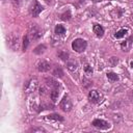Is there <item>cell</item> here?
<instances>
[{
    "label": "cell",
    "mask_w": 133,
    "mask_h": 133,
    "mask_svg": "<svg viewBox=\"0 0 133 133\" xmlns=\"http://www.w3.org/2000/svg\"><path fill=\"white\" fill-rule=\"evenodd\" d=\"M66 68H68V70H69L70 72L74 73V72H76V71L78 70V63H77V61L74 60V59L68 60V62H66Z\"/></svg>",
    "instance_id": "obj_11"
},
{
    "label": "cell",
    "mask_w": 133,
    "mask_h": 133,
    "mask_svg": "<svg viewBox=\"0 0 133 133\" xmlns=\"http://www.w3.org/2000/svg\"><path fill=\"white\" fill-rule=\"evenodd\" d=\"M127 33H128V29L122 28V29H119V30L114 34V37H115V38H122V37H124L125 35H127Z\"/></svg>",
    "instance_id": "obj_19"
},
{
    "label": "cell",
    "mask_w": 133,
    "mask_h": 133,
    "mask_svg": "<svg viewBox=\"0 0 133 133\" xmlns=\"http://www.w3.org/2000/svg\"><path fill=\"white\" fill-rule=\"evenodd\" d=\"M38 90H39V94L41 95H44L45 94V87H39Z\"/></svg>",
    "instance_id": "obj_29"
},
{
    "label": "cell",
    "mask_w": 133,
    "mask_h": 133,
    "mask_svg": "<svg viewBox=\"0 0 133 133\" xmlns=\"http://www.w3.org/2000/svg\"><path fill=\"white\" fill-rule=\"evenodd\" d=\"M57 56H58L61 60H63V61L69 60V53H68L66 51H62V50L57 51Z\"/></svg>",
    "instance_id": "obj_18"
},
{
    "label": "cell",
    "mask_w": 133,
    "mask_h": 133,
    "mask_svg": "<svg viewBox=\"0 0 133 133\" xmlns=\"http://www.w3.org/2000/svg\"><path fill=\"white\" fill-rule=\"evenodd\" d=\"M86 47H87V42L85 39H83V38H76L72 43L73 50L76 51V52H78V53L84 52L85 49H86Z\"/></svg>",
    "instance_id": "obj_2"
},
{
    "label": "cell",
    "mask_w": 133,
    "mask_h": 133,
    "mask_svg": "<svg viewBox=\"0 0 133 133\" xmlns=\"http://www.w3.org/2000/svg\"><path fill=\"white\" fill-rule=\"evenodd\" d=\"M46 49H47L46 45L41 44V45H38V46H36V47L34 48L33 53H34V54H36V55H41V54H43V53L46 51Z\"/></svg>",
    "instance_id": "obj_14"
},
{
    "label": "cell",
    "mask_w": 133,
    "mask_h": 133,
    "mask_svg": "<svg viewBox=\"0 0 133 133\" xmlns=\"http://www.w3.org/2000/svg\"><path fill=\"white\" fill-rule=\"evenodd\" d=\"M53 75H54L55 77H59V78L63 77V71L61 70V68H60L59 65H57V66L54 69V71H53Z\"/></svg>",
    "instance_id": "obj_21"
},
{
    "label": "cell",
    "mask_w": 133,
    "mask_h": 133,
    "mask_svg": "<svg viewBox=\"0 0 133 133\" xmlns=\"http://www.w3.org/2000/svg\"><path fill=\"white\" fill-rule=\"evenodd\" d=\"M45 119L48 122H63V117L57 113H52L45 116Z\"/></svg>",
    "instance_id": "obj_9"
},
{
    "label": "cell",
    "mask_w": 133,
    "mask_h": 133,
    "mask_svg": "<svg viewBox=\"0 0 133 133\" xmlns=\"http://www.w3.org/2000/svg\"><path fill=\"white\" fill-rule=\"evenodd\" d=\"M54 31H55V34L56 35H63L65 33V28H64L63 25L58 24V25L55 26V30Z\"/></svg>",
    "instance_id": "obj_16"
},
{
    "label": "cell",
    "mask_w": 133,
    "mask_h": 133,
    "mask_svg": "<svg viewBox=\"0 0 133 133\" xmlns=\"http://www.w3.org/2000/svg\"><path fill=\"white\" fill-rule=\"evenodd\" d=\"M43 6L38 3V1L37 0H33V2H32V5H31V7H30V14H31V16L33 17V18H35V17H37L42 11H43Z\"/></svg>",
    "instance_id": "obj_7"
},
{
    "label": "cell",
    "mask_w": 133,
    "mask_h": 133,
    "mask_svg": "<svg viewBox=\"0 0 133 133\" xmlns=\"http://www.w3.org/2000/svg\"><path fill=\"white\" fill-rule=\"evenodd\" d=\"M28 45H29V37H28V35H25L23 37V51H26Z\"/></svg>",
    "instance_id": "obj_23"
},
{
    "label": "cell",
    "mask_w": 133,
    "mask_h": 133,
    "mask_svg": "<svg viewBox=\"0 0 133 133\" xmlns=\"http://www.w3.org/2000/svg\"><path fill=\"white\" fill-rule=\"evenodd\" d=\"M59 107H60V109H61L62 111H64V112H69V111L72 110L73 104H72V101L70 100L69 96H63L62 100H61L60 103H59Z\"/></svg>",
    "instance_id": "obj_5"
},
{
    "label": "cell",
    "mask_w": 133,
    "mask_h": 133,
    "mask_svg": "<svg viewBox=\"0 0 133 133\" xmlns=\"http://www.w3.org/2000/svg\"><path fill=\"white\" fill-rule=\"evenodd\" d=\"M130 65H131V68L133 69V61H131V62H130Z\"/></svg>",
    "instance_id": "obj_30"
},
{
    "label": "cell",
    "mask_w": 133,
    "mask_h": 133,
    "mask_svg": "<svg viewBox=\"0 0 133 133\" xmlns=\"http://www.w3.org/2000/svg\"><path fill=\"white\" fill-rule=\"evenodd\" d=\"M50 68H51L50 63H49L48 61H45V60H42V61L38 62V64H37V70H38L39 72H42V73L48 72V71L50 70Z\"/></svg>",
    "instance_id": "obj_10"
},
{
    "label": "cell",
    "mask_w": 133,
    "mask_h": 133,
    "mask_svg": "<svg viewBox=\"0 0 133 133\" xmlns=\"http://www.w3.org/2000/svg\"><path fill=\"white\" fill-rule=\"evenodd\" d=\"M84 72L86 75H91L92 74V68L89 65V64H85L84 66Z\"/></svg>",
    "instance_id": "obj_26"
},
{
    "label": "cell",
    "mask_w": 133,
    "mask_h": 133,
    "mask_svg": "<svg viewBox=\"0 0 133 133\" xmlns=\"http://www.w3.org/2000/svg\"><path fill=\"white\" fill-rule=\"evenodd\" d=\"M91 125H92L95 128H98V129H101V130H107V129H109V128L111 127V125H110L108 122H106V121H104V119H101V118H96V119H94L92 123H91Z\"/></svg>",
    "instance_id": "obj_6"
},
{
    "label": "cell",
    "mask_w": 133,
    "mask_h": 133,
    "mask_svg": "<svg viewBox=\"0 0 133 133\" xmlns=\"http://www.w3.org/2000/svg\"><path fill=\"white\" fill-rule=\"evenodd\" d=\"M38 87V81L35 78H31L30 80H28L25 85H24V91L26 95H30L32 92H34Z\"/></svg>",
    "instance_id": "obj_3"
},
{
    "label": "cell",
    "mask_w": 133,
    "mask_h": 133,
    "mask_svg": "<svg viewBox=\"0 0 133 133\" xmlns=\"http://www.w3.org/2000/svg\"><path fill=\"white\" fill-rule=\"evenodd\" d=\"M20 37L18 34L11 33L7 36V45L12 51H17L20 48Z\"/></svg>",
    "instance_id": "obj_1"
},
{
    "label": "cell",
    "mask_w": 133,
    "mask_h": 133,
    "mask_svg": "<svg viewBox=\"0 0 133 133\" xmlns=\"http://www.w3.org/2000/svg\"><path fill=\"white\" fill-rule=\"evenodd\" d=\"M109 63L111 66H115L117 63H118V58L117 57H111L109 59Z\"/></svg>",
    "instance_id": "obj_25"
},
{
    "label": "cell",
    "mask_w": 133,
    "mask_h": 133,
    "mask_svg": "<svg viewBox=\"0 0 133 133\" xmlns=\"http://www.w3.org/2000/svg\"><path fill=\"white\" fill-rule=\"evenodd\" d=\"M10 1H11V3H12L15 6H19L20 3H21V0H10Z\"/></svg>",
    "instance_id": "obj_28"
},
{
    "label": "cell",
    "mask_w": 133,
    "mask_h": 133,
    "mask_svg": "<svg viewBox=\"0 0 133 133\" xmlns=\"http://www.w3.org/2000/svg\"><path fill=\"white\" fill-rule=\"evenodd\" d=\"M58 96H59V91H58V88H52L51 92H50V97H51V100L53 103H55L58 99Z\"/></svg>",
    "instance_id": "obj_17"
},
{
    "label": "cell",
    "mask_w": 133,
    "mask_h": 133,
    "mask_svg": "<svg viewBox=\"0 0 133 133\" xmlns=\"http://www.w3.org/2000/svg\"><path fill=\"white\" fill-rule=\"evenodd\" d=\"M88 100H89V102H91V103H94V104L99 103L100 100H101V95H100V92H99L98 90H96V89L89 90V92H88Z\"/></svg>",
    "instance_id": "obj_8"
},
{
    "label": "cell",
    "mask_w": 133,
    "mask_h": 133,
    "mask_svg": "<svg viewBox=\"0 0 133 133\" xmlns=\"http://www.w3.org/2000/svg\"><path fill=\"white\" fill-rule=\"evenodd\" d=\"M91 85H92V82H91L90 80H88V79H86V78H83V87L89 88Z\"/></svg>",
    "instance_id": "obj_24"
},
{
    "label": "cell",
    "mask_w": 133,
    "mask_h": 133,
    "mask_svg": "<svg viewBox=\"0 0 133 133\" xmlns=\"http://www.w3.org/2000/svg\"><path fill=\"white\" fill-rule=\"evenodd\" d=\"M92 30H94V32L96 33V35L98 37H102L104 35V28L99 24H95L94 27H92Z\"/></svg>",
    "instance_id": "obj_13"
},
{
    "label": "cell",
    "mask_w": 133,
    "mask_h": 133,
    "mask_svg": "<svg viewBox=\"0 0 133 133\" xmlns=\"http://www.w3.org/2000/svg\"><path fill=\"white\" fill-rule=\"evenodd\" d=\"M46 83H47L49 86H51L52 88H59V83H58L56 80H54L53 78L47 77V78H46Z\"/></svg>",
    "instance_id": "obj_15"
},
{
    "label": "cell",
    "mask_w": 133,
    "mask_h": 133,
    "mask_svg": "<svg viewBox=\"0 0 133 133\" xmlns=\"http://www.w3.org/2000/svg\"><path fill=\"white\" fill-rule=\"evenodd\" d=\"M60 19H61L62 21H69V20L71 19V11L68 10V11L63 12V14L60 16Z\"/></svg>",
    "instance_id": "obj_22"
},
{
    "label": "cell",
    "mask_w": 133,
    "mask_h": 133,
    "mask_svg": "<svg viewBox=\"0 0 133 133\" xmlns=\"http://www.w3.org/2000/svg\"><path fill=\"white\" fill-rule=\"evenodd\" d=\"M106 76H107L108 80L111 81V82H115V81L118 80V76H117L115 73H113V72H108V73L106 74Z\"/></svg>",
    "instance_id": "obj_20"
},
{
    "label": "cell",
    "mask_w": 133,
    "mask_h": 133,
    "mask_svg": "<svg viewBox=\"0 0 133 133\" xmlns=\"http://www.w3.org/2000/svg\"><path fill=\"white\" fill-rule=\"evenodd\" d=\"M28 33L32 39H38L43 35V30L37 24H31L28 29Z\"/></svg>",
    "instance_id": "obj_4"
},
{
    "label": "cell",
    "mask_w": 133,
    "mask_h": 133,
    "mask_svg": "<svg viewBox=\"0 0 133 133\" xmlns=\"http://www.w3.org/2000/svg\"><path fill=\"white\" fill-rule=\"evenodd\" d=\"M30 131H31V132H36V131H39V132H46V130L43 129V128H32Z\"/></svg>",
    "instance_id": "obj_27"
},
{
    "label": "cell",
    "mask_w": 133,
    "mask_h": 133,
    "mask_svg": "<svg viewBox=\"0 0 133 133\" xmlns=\"http://www.w3.org/2000/svg\"><path fill=\"white\" fill-rule=\"evenodd\" d=\"M132 41H133V36H130L128 39H126L125 42H123V43L121 44V47H122V49H123L124 51L128 52V51L130 50V48H131V45H132Z\"/></svg>",
    "instance_id": "obj_12"
}]
</instances>
